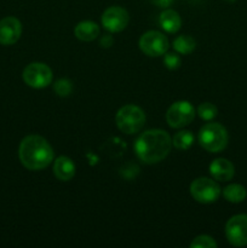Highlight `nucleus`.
Instances as JSON below:
<instances>
[{
    "label": "nucleus",
    "mask_w": 247,
    "mask_h": 248,
    "mask_svg": "<svg viewBox=\"0 0 247 248\" xmlns=\"http://www.w3.org/2000/svg\"><path fill=\"white\" fill-rule=\"evenodd\" d=\"M172 148V140L164 130L154 128L143 132L136 140L135 152L140 161L153 165L162 161Z\"/></svg>",
    "instance_id": "1"
},
{
    "label": "nucleus",
    "mask_w": 247,
    "mask_h": 248,
    "mask_svg": "<svg viewBox=\"0 0 247 248\" xmlns=\"http://www.w3.org/2000/svg\"><path fill=\"white\" fill-rule=\"evenodd\" d=\"M22 165L31 171L44 170L52 162L53 149L41 136L31 135L22 140L18 148Z\"/></svg>",
    "instance_id": "2"
},
{
    "label": "nucleus",
    "mask_w": 247,
    "mask_h": 248,
    "mask_svg": "<svg viewBox=\"0 0 247 248\" xmlns=\"http://www.w3.org/2000/svg\"><path fill=\"white\" fill-rule=\"evenodd\" d=\"M229 136L225 127L217 123H208L200 128L199 143L210 153H219L228 145Z\"/></svg>",
    "instance_id": "3"
},
{
    "label": "nucleus",
    "mask_w": 247,
    "mask_h": 248,
    "mask_svg": "<svg viewBox=\"0 0 247 248\" xmlns=\"http://www.w3.org/2000/svg\"><path fill=\"white\" fill-rule=\"evenodd\" d=\"M116 126L124 133L132 135L139 132L145 124V114L139 107L127 104L119 109L115 116Z\"/></svg>",
    "instance_id": "4"
},
{
    "label": "nucleus",
    "mask_w": 247,
    "mask_h": 248,
    "mask_svg": "<svg viewBox=\"0 0 247 248\" xmlns=\"http://www.w3.org/2000/svg\"><path fill=\"white\" fill-rule=\"evenodd\" d=\"M138 45L140 51L149 57H159L165 55L170 47L167 36L157 31H149L143 34Z\"/></svg>",
    "instance_id": "5"
},
{
    "label": "nucleus",
    "mask_w": 247,
    "mask_h": 248,
    "mask_svg": "<svg viewBox=\"0 0 247 248\" xmlns=\"http://www.w3.org/2000/svg\"><path fill=\"white\" fill-rule=\"evenodd\" d=\"M22 77L28 86L33 89H44L52 81V70L45 63L34 62L24 68Z\"/></svg>",
    "instance_id": "6"
},
{
    "label": "nucleus",
    "mask_w": 247,
    "mask_h": 248,
    "mask_svg": "<svg viewBox=\"0 0 247 248\" xmlns=\"http://www.w3.org/2000/svg\"><path fill=\"white\" fill-rule=\"evenodd\" d=\"M190 194L198 202L212 203L219 198L220 188L212 179L201 177L190 184Z\"/></svg>",
    "instance_id": "7"
},
{
    "label": "nucleus",
    "mask_w": 247,
    "mask_h": 248,
    "mask_svg": "<svg viewBox=\"0 0 247 248\" xmlns=\"http://www.w3.org/2000/svg\"><path fill=\"white\" fill-rule=\"evenodd\" d=\"M195 118V110L188 101L174 102L166 113V120L171 127L182 128L189 125Z\"/></svg>",
    "instance_id": "8"
},
{
    "label": "nucleus",
    "mask_w": 247,
    "mask_h": 248,
    "mask_svg": "<svg viewBox=\"0 0 247 248\" xmlns=\"http://www.w3.org/2000/svg\"><path fill=\"white\" fill-rule=\"evenodd\" d=\"M225 235L232 246L242 247L247 245V215H236L228 220Z\"/></svg>",
    "instance_id": "9"
},
{
    "label": "nucleus",
    "mask_w": 247,
    "mask_h": 248,
    "mask_svg": "<svg viewBox=\"0 0 247 248\" xmlns=\"http://www.w3.org/2000/svg\"><path fill=\"white\" fill-rule=\"evenodd\" d=\"M130 16L124 7L110 6L102 15V26L111 33H118L127 27Z\"/></svg>",
    "instance_id": "10"
},
{
    "label": "nucleus",
    "mask_w": 247,
    "mask_h": 248,
    "mask_svg": "<svg viewBox=\"0 0 247 248\" xmlns=\"http://www.w3.org/2000/svg\"><path fill=\"white\" fill-rule=\"evenodd\" d=\"M22 34V24L16 17H5L0 21V44L5 46L14 45Z\"/></svg>",
    "instance_id": "11"
},
{
    "label": "nucleus",
    "mask_w": 247,
    "mask_h": 248,
    "mask_svg": "<svg viewBox=\"0 0 247 248\" xmlns=\"http://www.w3.org/2000/svg\"><path fill=\"white\" fill-rule=\"evenodd\" d=\"M210 173L216 181L228 182L235 174L234 165L229 160L219 157V159H216L215 161H212V164L210 165Z\"/></svg>",
    "instance_id": "12"
},
{
    "label": "nucleus",
    "mask_w": 247,
    "mask_h": 248,
    "mask_svg": "<svg viewBox=\"0 0 247 248\" xmlns=\"http://www.w3.org/2000/svg\"><path fill=\"white\" fill-rule=\"evenodd\" d=\"M53 174L58 181H70L75 174V165L73 160L67 156H58L53 162Z\"/></svg>",
    "instance_id": "13"
},
{
    "label": "nucleus",
    "mask_w": 247,
    "mask_h": 248,
    "mask_svg": "<svg viewBox=\"0 0 247 248\" xmlns=\"http://www.w3.org/2000/svg\"><path fill=\"white\" fill-rule=\"evenodd\" d=\"M159 23L162 27V29H165L167 33H176L181 28L182 19L178 12L174 11V10L167 9L160 14Z\"/></svg>",
    "instance_id": "14"
},
{
    "label": "nucleus",
    "mask_w": 247,
    "mask_h": 248,
    "mask_svg": "<svg viewBox=\"0 0 247 248\" xmlns=\"http://www.w3.org/2000/svg\"><path fill=\"white\" fill-rule=\"evenodd\" d=\"M74 34L79 40L92 41L99 35V27L98 24L92 21H82L77 24Z\"/></svg>",
    "instance_id": "15"
},
{
    "label": "nucleus",
    "mask_w": 247,
    "mask_h": 248,
    "mask_svg": "<svg viewBox=\"0 0 247 248\" xmlns=\"http://www.w3.org/2000/svg\"><path fill=\"white\" fill-rule=\"evenodd\" d=\"M223 195H224L225 200H228L229 202L240 203L246 199L247 191L246 188L240 186V184H230L224 188Z\"/></svg>",
    "instance_id": "16"
},
{
    "label": "nucleus",
    "mask_w": 247,
    "mask_h": 248,
    "mask_svg": "<svg viewBox=\"0 0 247 248\" xmlns=\"http://www.w3.org/2000/svg\"><path fill=\"white\" fill-rule=\"evenodd\" d=\"M196 47V41L190 35H179L174 39L173 48L181 55H189Z\"/></svg>",
    "instance_id": "17"
},
{
    "label": "nucleus",
    "mask_w": 247,
    "mask_h": 248,
    "mask_svg": "<svg viewBox=\"0 0 247 248\" xmlns=\"http://www.w3.org/2000/svg\"><path fill=\"white\" fill-rule=\"evenodd\" d=\"M194 143V136L190 131H179L173 136L172 140V144L179 150H186L193 145Z\"/></svg>",
    "instance_id": "18"
},
{
    "label": "nucleus",
    "mask_w": 247,
    "mask_h": 248,
    "mask_svg": "<svg viewBox=\"0 0 247 248\" xmlns=\"http://www.w3.org/2000/svg\"><path fill=\"white\" fill-rule=\"evenodd\" d=\"M198 114L201 119H203V120H206V121H210L217 116L218 109L213 103L205 102V103H202L199 106Z\"/></svg>",
    "instance_id": "19"
},
{
    "label": "nucleus",
    "mask_w": 247,
    "mask_h": 248,
    "mask_svg": "<svg viewBox=\"0 0 247 248\" xmlns=\"http://www.w3.org/2000/svg\"><path fill=\"white\" fill-rule=\"evenodd\" d=\"M53 90H55L56 93L61 97L69 96L73 91L72 81L68 79H58L57 81L53 84Z\"/></svg>",
    "instance_id": "20"
},
{
    "label": "nucleus",
    "mask_w": 247,
    "mask_h": 248,
    "mask_svg": "<svg viewBox=\"0 0 247 248\" xmlns=\"http://www.w3.org/2000/svg\"><path fill=\"white\" fill-rule=\"evenodd\" d=\"M190 247L193 248H215L217 247V242L207 235H200L195 237L194 241L190 244Z\"/></svg>",
    "instance_id": "21"
},
{
    "label": "nucleus",
    "mask_w": 247,
    "mask_h": 248,
    "mask_svg": "<svg viewBox=\"0 0 247 248\" xmlns=\"http://www.w3.org/2000/svg\"><path fill=\"white\" fill-rule=\"evenodd\" d=\"M164 63L169 69L171 70L178 69V68L181 67V57H179L178 53H174V52L165 53Z\"/></svg>",
    "instance_id": "22"
},
{
    "label": "nucleus",
    "mask_w": 247,
    "mask_h": 248,
    "mask_svg": "<svg viewBox=\"0 0 247 248\" xmlns=\"http://www.w3.org/2000/svg\"><path fill=\"white\" fill-rule=\"evenodd\" d=\"M113 38L111 35H104L103 38L101 39V45L102 47H110L113 45Z\"/></svg>",
    "instance_id": "23"
},
{
    "label": "nucleus",
    "mask_w": 247,
    "mask_h": 248,
    "mask_svg": "<svg viewBox=\"0 0 247 248\" xmlns=\"http://www.w3.org/2000/svg\"><path fill=\"white\" fill-rule=\"evenodd\" d=\"M152 2H154L155 5L160 7H167L173 2V0H152Z\"/></svg>",
    "instance_id": "24"
},
{
    "label": "nucleus",
    "mask_w": 247,
    "mask_h": 248,
    "mask_svg": "<svg viewBox=\"0 0 247 248\" xmlns=\"http://www.w3.org/2000/svg\"><path fill=\"white\" fill-rule=\"evenodd\" d=\"M227 1H229V2H234L235 0H227Z\"/></svg>",
    "instance_id": "25"
}]
</instances>
